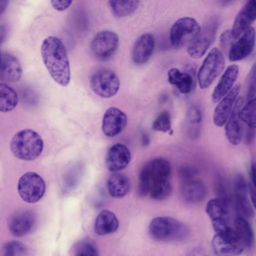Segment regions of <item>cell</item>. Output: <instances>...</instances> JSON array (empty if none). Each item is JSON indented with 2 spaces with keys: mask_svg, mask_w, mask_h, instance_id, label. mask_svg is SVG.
I'll return each mask as SVG.
<instances>
[{
  "mask_svg": "<svg viewBox=\"0 0 256 256\" xmlns=\"http://www.w3.org/2000/svg\"><path fill=\"white\" fill-rule=\"evenodd\" d=\"M18 102L16 92L10 86L4 83L0 84V110L7 112L12 110Z\"/></svg>",
  "mask_w": 256,
  "mask_h": 256,
  "instance_id": "28",
  "label": "cell"
},
{
  "mask_svg": "<svg viewBox=\"0 0 256 256\" xmlns=\"http://www.w3.org/2000/svg\"><path fill=\"white\" fill-rule=\"evenodd\" d=\"M202 28L194 18L183 17L178 19L172 26L170 40L175 48H180L189 44L198 36Z\"/></svg>",
  "mask_w": 256,
  "mask_h": 256,
  "instance_id": "5",
  "label": "cell"
},
{
  "mask_svg": "<svg viewBox=\"0 0 256 256\" xmlns=\"http://www.w3.org/2000/svg\"><path fill=\"white\" fill-rule=\"evenodd\" d=\"M240 90V84H238L218 102L213 114V121L218 127L225 125L237 100Z\"/></svg>",
  "mask_w": 256,
  "mask_h": 256,
  "instance_id": "16",
  "label": "cell"
},
{
  "mask_svg": "<svg viewBox=\"0 0 256 256\" xmlns=\"http://www.w3.org/2000/svg\"><path fill=\"white\" fill-rule=\"evenodd\" d=\"M218 25L216 18H210L202 28L196 38L188 45L187 52L193 58H200L206 52L214 42Z\"/></svg>",
  "mask_w": 256,
  "mask_h": 256,
  "instance_id": "11",
  "label": "cell"
},
{
  "mask_svg": "<svg viewBox=\"0 0 256 256\" xmlns=\"http://www.w3.org/2000/svg\"><path fill=\"white\" fill-rule=\"evenodd\" d=\"M243 100H237L232 113L225 124V135L228 142L232 145L238 146L241 142L242 136V121L239 113L242 106Z\"/></svg>",
  "mask_w": 256,
  "mask_h": 256,
  "instance_id": "18",
  "label": "cell"
},
{
  "mask_svg": "<svg viewBox=\"0 0 256 256\" xmlns=\"http://www.w3.org/2000/svg\"><path fill=\"white\" fill-rule=\"evenodd\" d=\"M248 188L252 203L256 209V189L250 184L249 185Z\"/></svg>",
  "mask_w": 256,
  "mask_h": 256,
  "instance_id": "43",
  "label": "cell"
},
{
  "mask_svg": "<svg viewBox=\"0 0 256 256\" xmlns=\"http://www.w3.org/2000/svg\"><path fill=\"white\" fill-rule=\"evenodd\" d=\"M256 20V0L248 1L236 15L230 30L232 39H236L250 28Z\"/></svg>",
  "mask_w": 256,
  "mask_h": 256,
  "instance_id": "15",
  "label": "cell"
},
{
  "mask_svg": "<svg viewBox=\"0 0 256 256\" xmlns=\"http://www.w3.org/2000/svg\"><path fill=\"white\" fill-rule=\"evenodd\" d=\"M172 192L169 180H164L154 184L150 190V198L154 200H162L168 198Z\"/></svg>",
  "mask_w": 256,
  "mask_h": 256,
  "instance_id": "31",
  "label": "cell"
},
{
  "mask_svg": "<svg viewBox=\"0 0 256 256\" xmlns=\"http://www.w3.org/2000/svg\"><path fill=\"white\" fill-rule=\"evenodd\" d=\"M18 190L24 202L34 204L39 201L46 190V185L42 177L34 172H28L19 179Z\"/></svg>",
  "mask_w": 256,
  "mask_h": 256,
  "instance_id": "9",
  "label": "cell"
},
{
  "mask_svg": "<svg viewBox=\"0 0 256 256\" xmlns=\"http://www.w3.org/2000/svg\"><path fill=\"white\" fill-rule=\"evenodd\" d=\"M188 122L198 128L202 120V114L200 108L196 105L192 104L188 109L186 114Z\"/></svg>",
  "mask_w": 256,
  "mask_h": 256,
  "instance_id": "35",
  "label": "cell"
},
{
  "mask_svg": "<svg viewBox=\"0 0 256 256\" xmlns=\"http://www.w3.org/2000/svg\"><path fill=\"white\" fill-rule=\"evenodd\" d=\"M248 128L245 136V142L248 144H251L253 142L255 136L254 130Z\"/></svg>",
  "mask_w": 256,
  "mask_h": 256,
  "instance_id": "41",
  "label": "cell"
},
{
  "mask_svg": "<svg viewBox=\"0 0 256 256\" xmlns=\"http://www.w3.org/2000/svg\"><path fill=\"white\" fill-rule=\"evenodd\" d=\"M155 47V39L150 33L140 35L136 40L132 51V58L137 64L146 63L152 56Z\"/></svg>",
  "mask_w": 256,
  "mask_h": 256,
  "instance_id": "20",
  "label": "cell"
},
{
  "mask_svg": "<svg viewBox=\"0 0 256 256\" xmlns=\"http://www.w3.org/2000/svg\"><path fill=\"white\" fill-rule=\"evenodd\" d=\"M22 74V67L18 58L10 53L2 52L0 56V80L16 82L20 80Z\"/></svg>",
  "mask_w": 256,
  "mask_h": 256,
  "instance_id": "21",
  "label": "cell"
},
{
  "mask_svg": "<svg viewBox=\"0 0 256 256\" xmlns=\"http://www.w3.org/2000/svg\"><path fill=\"white\" fill-rule=\"evenodd\" d=\"M74 256H99L96 245L90 240H82L74 248Z\"/></svg>",
  "mask_w": 256,
  "mask_h": 256,
  "instance_id": "34",
  "label": "cell"
},
{
  "mask_svg": "<svg viewBox=\"0 0 256 256\" xmlns=\"http://www.w3.org/2000/svg\"><path fill=\"white\" fill-rule=\"evenodd\" d=\"M36 223L34 214L30 210H22L12 215L8 220V226L11 233L16 236L27 234L33 228Z\"/></svg>",
  "mask_w": 256,
  "mask_h": 256,
  "instance_id": "19",
  "label": "cell"
},
{
  "mask_svg": "<svg viewBox=\"0 0 256 256\" xmlns=\"http://www.w3.org/2000/svg\"><path fill=\"white\" fill-rule=\"evenodd\" d=\"M233 228L245 248L252 246L254 242V234L246 219L236 216L234 220Z\"/></svg>",
  "mask_w": 256,
  "mask_h": 256,
  "instance_id": "27",
  "label": "cell"
},
{
  "mask_svg": "<svg viewBox=\"0 0 256 256\" xmlns=\"http://www.w3.org/2000/svg\"><path fill=\"white\" fill-rule=\"evenodd\" d=\"M110 9L116 18H122L131 15L138 9L139 0H110Z\"/></svg>",
  "mask_w": 256,
  "mask_h": 256,
  "instance_id": "29",
  "label": "cell"
},
{
  "mask_svg": "<svg viewBox=\"0 0 256 256\" xmlns=\"http://www.w3.org/2000/svg\"><path fill=\"white\" fill-rule=\"evenodd\" d=\"M198 174V169L190 166H182L178 170L180 178L186 181L192 180V178Z\"/></svg>",
  "mask_w": 256,
  "mask_h": 256,
  "instance_id": "38",
  "label": "cell"
},
{
  "mask_svg": "<svg viewBox=\"0 0 256 256\" xmlns=\"http://www.w3.org/2000/svg\"><path fill=\"white\" fill-rule=\"evenodd\" d=\"M232 38L230 30H226L222 34L220 38V44L221 46L224 48H226L228 46Z\"/></svg>",
  "mask_w": 256,
  "mask_h": 256,
  "instance_id": "40",
  "label": "cell"
},
{
  "mask_svg": "<svg viewBox=\"0 0 256 256\" xmlns=\"http://www.w3.org/2000/svg\"><path fill=\"white\" fill-rule=\"evenodd\" d=\"M119 44L118 35L111 30H102L94 36L90 44L94 54L98 58L106 60L112 57Z\"/></svg>",
  "mask_w": 256,
  "mask_h": 256,
  "instance_id": "12",
  "label": "cell"
},
{
  "mask_svg": "<svg viewBox=\"0 0 256 256\" xmlns=\"http://www.w3.org/2000/svg\"><path fill=\"white\" fill-rule=\"evenodd\" d=\"M43 62L50 74L58 84L66 86L70 82V70L64 45L58 38H46L41 46Z\"/></svg>",
  "mask_w": 256,
  "mask_h": 256,
  "instance_id": "1",
  "label": "cell"
},
{
  "mask_svg": "<svg viewBox=\"0 0 256 256\" xmlns=\"http://www.w3.org/2000/svg\"><path fill=\"white\" fill-rule=\"evenodd\" d=\"M170 84L174 86L179 92L184 94L190 93L194 88V76L187 72H182L176 68H170L168 73Z\"/></svg>",
  "mask_w": 256,
  "mask_h": 256,
  "instance_id": "24",
  "label": "cell"
},
{
  "mask_svg": "<svg viewBox=\"0 0 256 256\" xmlns=\"http://www.w3.org/2000/svg\"><path fill=\"white\" fill-rule=\"evenodd\" d=\"M128 122L126 114L120 110L110 107L106 110L103 116L102 130L107 136L112 138L120 134Z\"/></svg>",
  "mask_w": 256,
  "mask_h": 256,
  "instance_id": "13",
  "label": "cell"
},
{
  "mask_svg": "<svg viewBox=\"0 0 256 256\" xmlns=\"http://www.w3.org/2000/svg\"><path fill=\"white\" fill-rule=\"evenodd\" d=\"M248 186L244 177L240 174H237L234 181L233 196H248Z\"/></svg>",
  "mask_w": 256,
  "mask_h": 256,
  "instance_id": "36",
  "label": "cell"
},
{
  "mask_svg": "<svg viewBox=\"0 0 256 256\" xmlns=\"http://www.w3.org/2000/svg\"><path fill=\"white\" fill-rule=\"evenodd\" d=\"M152 128L155 130L163 132H168L172 134L173 131L170 112L167 110H164L160 113L154 120Z\"/></svg>",
  "mask_w": 256,
  "mask_h": 256,
  "instance_id": "33",
  "label": "cell"
},
{
  "mask_svg": "<svg viewBox=\"0 0 256 256\" xmlns=\"http://www.w3.org/2000/svg\"><path fill=\"white\" fill-rule=\"evenodd\" d=\"M149 232L154 239L162 241L182 240L188 234L185 224L169 216L154 218L150 224Z\"/></svg>",
  "mask_w": 256,
  "mask_h": 256,
  "instance_id": "4",
  "label": "cell"
},
{
  "mask_svg": "<svg viewBox=\"0 0 256 256\" xmlns=\"http://www.w3.org/2000/svg\"><path fill=\"white\" fill-rule=\"evenodd\" d=\"M238 72L239 68L236 64L227 68L213 91L212 100L214 103L218 102L232 90Z\"/></svg>",
  "mask_w": 256,
  "mask_h": 256,
  "instance_id": "22",
  "label": "cell"
},
{
  "mask_svg": "<svg viewBox=\"0 0 256 256\" xmlns=\"http://www.w3.org/2000/svg\"><path fill=\"white\" fill-rule=\"evenodd\" d=\"M131 183L125 174L116 172L111 174L107 181V189L110 195L120 198L126 196L130 191Z\"/></svg>",
  "mask_w": 256,
  "mask_h": 256,
  "instance_id": "23",
  "label": "cell"
},
{
  "mask_svg": "<svg viewBox=\"0 0 256 256\" xmlns=\"http://www.w3.org/2000/svg\"><path fill=\"white\" fill-rule=\"evenodd\" d=\"M131 160L128 148L122 144H116L108 150L106 156V164L110 172H116L125 168Z\"/></svg>",
  "mask_w": 256,
  "mask_h": 256,
  "instance_id": "17",
  "label": "cell"
},
{
  "mask_svg": "<svg viewBox=\"0 0 256 256\" xmlns=\"http://www.w3.org/2000/svg\"><path fill=\"white\" fill-rule=\"evenodd\" d=\"M172 172L170 164L164 158H156L146 163L138 178V192L144 196L149 194L152 186L159 182L169 180Z\"/></svg>",
  "mask_w": 256,
  "mask_h": 256,
  "instance_id": "3",
  "label": "cell"
},
{
  "mask_svg": "<svg viewBox=\"0 0 256 256\" xmlns=\"http://www.w3.org/2000/svg\"><path fill=\"white\" fill-rule=\"evenodd\" d=\"M90 84L93 91L99 96L108 98L118 92L120 82L116 74L110 70L100 68L91 76Z\"/></svg>",
  "mask_w": 256,
  "mask_h": 256,
  "instance_id": "10",
  "label": "cell"
},
{
  "mask_svg": "<svg viewBox=\"0 0 256 256\" xmlns=\"http://www.w3.org/2000/svg\"><path fill=\"white\" fill-rule=\"evenodd\" d=\"M150 142V138L148 135L144 134L142 136V144L144 146H147Z\"/></svg>",
  "mask_w": 256,
  "mask_h": 256,
  "instance_id": "45",
  "label": "cell"
},
{
  "mask_svg": "<svg viewBox=\"0 0 256 256\" xmlns=\"http://www.w3.org/2000/svg\"><path fill=\"white\" fill-rule=\"evenodd\" d=\"M44 146L40 136L30 129H24L16 132L10 142V150L17 158L32 160L41 154Z\"/></svg>",
  "mask_w": 256,
  "mask_h": 256,
  "instance_id": "2",
  "label": "cell"
},
{
  "mask_svg": "<svg viewBox=\"0 0 256 256\" xmlns=\"http://www.w3.org/2000/svg\"><path fill=\"white\" fill-rule=\"evenodd\" d=\"M8 0H0V14L2 15L6 8L8 4Z\"/></svg>",
  "mask_w": 256,
  "mask_h": 256,
  "instance_id": "44",
  "label": "cell"
},
{
  "mask_svg": "<svg viewBox=\"0 0 256 256\" xmlns=\"http://www.w3.org/2000/svg\"><path fill=\"white\" fill-rule=\"evenodd\" d=\"M4 256H32L31 251L21 242L10 241L4 246Z\"/></svg>",
  "mask_w": 256,
  "mask_h": 256,
  "instance_id": "32",
  "label": "cell"
},
{
  "mask_svg": "<svg viewBox=\"0 0 256 256\" xmlns=\"http://www.w3.org/2000/svg\"><path fill=\"white\" fill-rule=\"evenodd\" d=\"M232 210V202L228 200L218 197L208 201L206 211L216 233L231 226L230 218Z\"/></svg>",
  "mask_w": 256,
  "mask_h": 256,
  "instance_id": "8",
  "label": "cell"
},
{
  "mask_svg": "<svg viewBox=\"0 0 256 256\" xmlns=\"http://www.w3.org/2000/svg\"><path fill=\"white\" fill-rule=\"evenodd\" d=\"M247 85L246 97L248 100L256 95V61L250 72Z\"/></svg>",
  "mask_w": 256,
  "mask_h": 256,
  "instance_id": "37",
  "label": "cell"
},
{
  "mask_svg": "<svg viewBox=\"0 0 256 256\" xmlns=\"http://www.w3.org/2000/svg\"><path fill=\"white\" fill-rule=\"evenodd\" d=\"M119 222L116 215L108 210H102L98 216L94 224L96 232L99 235L112 234L117 230Z\"/></svg>",
  "mask_w": 256,
  "mask_h": 256,
  "instance_id": "25",
  "label": "cell"
},
{
  "mask_svg": "<svg viewBox=\"0 0 256 256\" xmlns=\"http://www.w3.org/2000/svg\"><path fill=\"white\" fill-rule=\"evenodd\" d=\"M255 41V30L250 27L231 46L228 52L230 61H238L248 56L254 50Z\"/></svg>",
  "mask_w": 256,
  "mask_h": 256,
  "instance_id": "14",
  "label": "cell"
},
{
  "mask_svg": "<svg viewBox=\"0 0 256 256\" xmlns=\"http://www.w3.org/2000/svg\"><path fill=\"white\" fill-rule=\"evenodd\" d=\"M250 174L253 186L256 189V163L254 162L251 165Z\"/></svg>",
  "mask_w": 256,
  "mask_h": 256,
  "instance_id": "42",
  "label": "cell"
},
{
  "mask_svg": "<svg viewBox=\"0 0 256 256\" xmlns=\"http://www.w3.org/2000/svg\"><path fill=\"white\" fill-rule=\"evenodd\" d=\"M212 244L218 256H237L246 248L232 226L216 233Z\"/></svg>",
  "mask_w": 256,
  "mask_h": 256,
  "instance_id": "7",
  "label": "cell"
},
{
  "mask_svg": "<svg viewBox=\"0 0 256 256\" xmlns=\"http://www.w3.org/2000/svg\"><path fill=\"white\" fill-rule=\"evenodd\" d=\"M224 58L222 52L217 48L210 50L198 70L197 78L202 89L208 88L223 70Z\"/></svg>",
  "mask_w": 256,
  "mask_h": 256,
  "instance_id": "6",
  "label": "cell"
},
{
  "mask_svg": "<svg viewBox=\"0 0 256 256\" xmlns=\"http://www.w3.org/2000/svg\"><path fill=\"white\" fill-rule=\"evenodd\" d=\"M240 118L248 128H256V97L248 100L240 111Z\"/></svg>",
  "mask_w": 256,
  "mask_h": 256,
  "instance_id": "30",
  "label": "cell"
},
{
  "mask_svg": "<svg viewBox=\"0 0 256 256\" xmlns=\"http://www.w3.org/2000/svg\"><path fill=\"white\" fill-rule=\"evenodd\" d=\"M184 198L188 202H196L202 200L206 194L204 184L198 180L186 181L182 188Z\"/></svg>",
  "mask_w": 256,
  "mask_h": 256,
  "instance_id": "26",
  "label": "cell"
},
{
  "mask_svg": "<svg viewBox=\"0 0 256 256\" xmlns=\"http://www.w3.org/2000/svg\"><path fill=\"white\" fill-rule=\"evenodd\" d=\"M52 6L54 9L58 11H62L66 10L70 6L72 0H50Z\"/></svg>",
  "mask_w": 256,
  "mask_h": 256,
  "instance_id": "39",
  "label": "cell"
}]
</instances>
